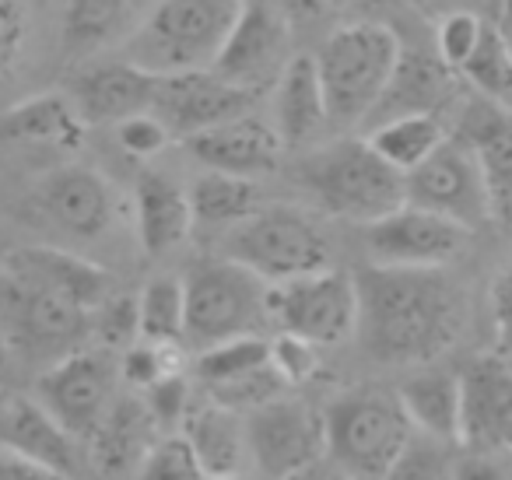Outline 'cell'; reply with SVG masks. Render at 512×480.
Masks as SVG:
<instances>
[{
    "instance_id": "obj_1",
    "label": "cell",
    "mask_w": 512,
    "mask_h": 480,
    "mask_svg": "<svg viewBox=\"0 0 512 480\" xmlns=\"http://www.w3.org/2000/svg\"><path fill=\"white\" fill-rule=\"evenodd\" d=\"M113 291L109 270L67 249H11L0 256V344L53 365L85 347L95 309Z\"/></svg>"
},
{
    "instance_id": "obj_2",
    "label": "cell",
    "mask_w": 512,
    "mask_h": 480,
    "mask_svg": "<svg viewBox=\"0 0 512 480\" xmlns=\"http://www.w3.org/2000/svg\"><path fill=\"white\" fill-rule=\"evenodd\" d=\"M358 284V340L379 365H432L467 326V295L446 267L372 263Z\"/></svg>"
},
{
    "instance_id": "obj_3",
    "label": "cell",
    "mask_w": 512,
    "mask_h": 480,
    "mask_svg": "<svg viewBox=\"0 0 512 480\" xmlns=\"http://www.w3.org/2000/svg\"><path fill=\"white\" fill-rule=\"evenodd\" d=\"M239 11L242 0H158L123 39V60L155 78L211 67Z\"/></svg>"
},
{
    "instance_id": "obj_4",
    "label": "cell",
    "mask_w": 512,
    "mask_h": 480,
    "mask_svg": "<svg viewBox=\"0 0 512 480\" xmlns=\"http://www.w3.org/2000/svg\"><path fill=\"white\" fill-rule=\"evenodd\" d=\"M411 435L414 424L400 396L383 386L348 389L323 410V456L344 477L383 480Z\"/></svg>"
},
{
    "instance_id": "obj_5",
    "label": "cell",
    "mask_w": 512,
    "mask_h": 480,
    "mask_svg": "<svg viewBox=\"0 0 512 480\" xmlns=\"http://www.w3.org/2000/svg\"><path fill=\"white\" fill-rule=\"evenodd\" d=\"M400 39L390 25L351 22L341 25L316 53L323 99H327L330 127H358L369 120L379 95L393 78L400 60Z\"/></svg>"
},
{
    "instance_id": "obj_6",
    "label": "cell",
    "mask_w": 512,
    "mask_h": 480,
    "mask_svg": "<svg viewBox=\"0 0 512 480\" xmlns=\"http://www.w3.org/2000/svg\"><path fill=\"white\" fill-rule=\"evenodd\" d=\"M302 186L313 193L320 211L351 225H372L404 204V172L372 151L365 141H334L316 148L302 162Z\"/></svg>"
},
{
    "instance_id": "obj_7",
    "label": "cell",
    "mask_w": 512,
    "mask_h": 480,
    "mask_svg": "<svg viewBox=\"0 0 512 480\" xmlns=\"http://www.w3.org/2000/svg\"><path fill=\"white\" fill-rule=\"evenodd\" d=\"M183 291V340L197 351L221 344V340L260 333L271 323V284L228 256L193 263L183 277Z\"/></svg>"
},
{
    "instance_id": "obj_8",
    "label": "cell",
    "mask_w": 512,
    "mask_h": 480,
    "mask_svg": "<svg viewBox=\"0 0 512 480\" xmlns=\"http://www.w3.org/2000/svg\"><path fill=\"white\" fill-rule=\"evenodd\" d=\"M221 256L242 263L267 284H281L330 267V242L299 207L260 204L249 218L228 228Z\"/></svg>"
},
{
    "instance_id": "obj_9",
    "label": "cell",
    "mask_w": 512,
    "mask_h": 480,
    "mask_svg": "<svg viewBox=\"0 0 512 480\" xmlns=\"http://www.w3.org/2000/svg\"><path fill=\"white\" fill-rule=\"evenodd\" d=\"M271 323L316 347L344 344L358 330V284L344 270H313L271 284Z\"/></svg>"
},
{
    "instance_id": "obj_10",
    "label": "cell",
    "mask_w": 512,
    "mask_h": 480,
    "mask_svg": "<svg viewBox=\"0 0 512 480\" xmlns=\"http://www.w3.org/2000/svg\"><path fill=\"white\" fill-rule=\"evenodd\" d=\"M292 39L295 22L274 0H242L239 18L211 71L246 92L264 95L267 88L278 85L285 67L292 64Z\"/></svg>"
},
{
    "instance_id": "obj_11",
    "label": "cell",
    "mask_w": 512,
    "mask_h": 480,
    "mask_svg": "<svg viewBox=\"0 0 512 480\" xmlns=\"http://www.w3.org/2000/svg\"><path fill=\"white\" fill-rule=\"evenodd\" d=\"M116 375L120 368H116L109 347H78L46 368L36 400L74 438L88 442L116 400Z\"/></svg>"
},
{
    "instance_id": "obj_12",
    "label": "cell",
    "mask_w": 512,
    "mask_h": 480,
    "mask_svg": "<svg viewBox=\"0 0 512 480\" xmlns=\"http://www.w3.org/2000/svg\"><path fill=\"white\" fill-rule=\"evenodd\" d=\"M404 197V204L442 214V218L463 225L467 232H477L495 218L474 151L456 137H446L418 169L407 172Z\"/></svg>"
},
{
    "instance_id": "obj_13",
    "label": "cell",
    "mask_w": 512,
    "mask_h": 480,
    "mask_svg": "<svg viewBox=\"0 0 512 480\" xmlns=\"http://www.w3.org/2000/svg\"><path fill=\"white\" fill-rule=\"evenodd\" d=\"M29 207L53 232L71 239H99L116 225L120 197L92 165H60L36 179Z\"/></svg>"
},
{
    "instance_id": "obj_14",
    "label": "cell",
    "mask_w": 512,
    "mask_h": 480,
    "mask_svg": "<svg viewBox=\"0 0 512 480\" xmlns=\"http://www.w3.org/2000/svg\"><path fill=\"white\" fill-rule=\"evenodd\" d=\"M256 92L232 85L211 67L200 71H179L155 78V95H151V113L169 127L172 141H190L211 127L235 120V116L253 113Z\"/></svg>"
},
{
    "instance_id": "obj_15",
    "label": "cell",
    "mask_w": 512,
    "mask_h": 480,
    "mask_svg": "<svg viewBox=\"0 0 512 480\" xmlns=\"http://www.w3.org/2000/svg\"><path fill=\"white\" fill-rule=\"evenodd\" d=\"M246 442L249 463L260 466L264 477L281 480L285 473L323 459V414H316L306 400L274 396L246 414Z\"/></svg>"
},
{
    "instance_id": "obj_16",
    "label": "cell",
    "mask_w": 512,
    "mask_h": 480,
    "mask_svg": "<svg viewBox=\"0 0 512 480\" xmlns=\"http://www.w3.org/2000/svg\"><path fill=\"white\" fill-rule=\"evenodd\" d=\"M470 232L425 207L400 204L386 218L365 225V249L383 267H449L463 256Z\"/></svg>"
},
{
    "instance_id": "obj_17",
    "label": "cell",
    "mask_w": 512,
    "mask_h": 480,
    "mask_svg": "<svg viewBox=\"0 0 512 480\" xmlns=\"http://www.w3.org/2000/svg\"><path fill=\"white\" fill-rule=\"evenodd\" d=\"M463 421L460 442L477 452H512V365L481 358L460 372Z\"/></svg>"
},
{
    "instance_id": "obj_18",
    "label": "cell",
    "mask_w": 512,
    "mask_h": 480,
    "mask_svg": "<svg viewBox=\"0 0 512 480\" xmlns=\"http://www.w3.org/2000/svg\"><path fill=\"white\" fill-rule=\"evenodd\" d=\"M183 144L204 169L242 179H260L274 172L281 165V151H285L278 127L253 113L235 116V120L204 130V134L190 137Z\"/></svg>"
},
{
    "instance_id": "obj_19",
    "label": "cell",
    "mask_w": 512,
    "mask_h": 480,
    "mask_svg": "<svg viewBox=\"0 0 512 480\" xmlns=\"http://www.w3.org/2000/svg\"><path fill=\"white\" fill-rule=\"evenodd\" d=\"M453 137L474 151L491 200V214L512 218V109L474 95L463 102Z\"/></svg>"
},
{
    "instance_id": "obj_20",
    "label": "cell",
    "mask_w": 512,
    "mask_h": 480,
    "mask_svg": "<svg viewBox=\"0 0 512 480\" xmlns=\"http://www.w3.org/2000/svg\"><path fill=\"white\" fill-rule=\"evenodd\" d=\"M71 102L78 106L81 120L88 127L99 123H120L134 113H148L151 95H155V74L141 71L130 60H106V64H92L88 71L78 74L71 85Z\"/></svg>"
},
{
    "instance_id": "obj_21",
    "label": "cell",
    "mask_w": 512,
    "mask_h": 480,
    "mask_svg": "<svg viewBox=\"0 0 512 480\" xmlns=\"http://www.w3.org/2000/svg\"><path fill=\"white\" fill-rule=\"evenodd\" d=\"M456 81H460V74L449 71L439 60V53L400 50L390 85L379 95L365 127H376V123L393 120V116H414V113L439 116L442 106H449L456 99Z\"/></svg>"
},
{
    "instance_id": "obj_22",
    "label": "cell",
    "mask_w": 512,
    "mask_h": 480,
    "mask_svg": "<svg viewBox=\"0 0 512 480\" xmlns=\"http://www.w3.org/2000/svg\"><path fill=\"white\" fill-rule=\"evenodd\" d=\"M0 445L22 452L64 477L81 463V438H74L39 400H22V396L0 407Z\"/></svg>"
},
{
    "instance_id": "obj_23",
    "label": "cell",
    "mask_w": 512,
    "mask_h": 480,
    "mask_svg": "<svg viewBox=\"0 0 512 480\" xmlns=\"http://www.w3.org/2000/svg\"><path fill=\"white\" fill-rule=\"evenodd\" d=\"M137 239L148 256H165L193 232L190 193L179 190L162 172H141L134 190Z\"/></svg>"
},
{
    "instance_id": "obj_24",
    "label": "cell",
    "mask_w": 512,
    "mask_h": 480,
    "mask_svg": "<svg viewBox=\"0 0 512 480\" xmlns=\"http://www.w3.org/2000/svg\"><path fill=\"white\" fill-rule=\"evenodd\" d=\"M179 435L190 442L197 463L211 480L242 473L249 463V442H246V417L239 410H228L221 403L207 400L204 407H193L186 414Z\"/></svg>"
},
{
    "instance_id": "obj_25",
    "label": "cell",
    "mask_w": 512,
    "mask_h": 480,
    "mask_svg": "<svg viewBox=\"0 0 512 480\" xmlns=\"http://www.w3.org/2000/svg\"><path fill=\"white\" fill-rule=\"evenodd\" d=\"M274 88H278V123L274 127H278L285 148H309L330 127L316 57L295 53Z\"/></svg>"
},
{
    "instance_id": "obj_26",
    "label": "cell",
    "mask_w": 512,
    "mask_h": 480,
    "mask_svg": "<svg viewBox=\"0 0 512 480\" xmlns=\"http://www.w3.org/2000/svg\"><path fill=\"white\" fill-rule=\"evenodd\" d=\"M88 123L81 120L71 95L43 92L22 99L0 113V141L4 144H46V148H78Z\"/></svg>"
},
{
    "instance_id": "obj_27",
    "label": "cell",
    "mask_w": 512,
    "mask_h": 480,
    "mask_svg": "<svg viewBox=\"0 0 512 480\" xmlns=\"http://www.w3.org/2000/svg\"><path fill=\"white\" fill-rule=\"evenodd\" d=\"M137 22V0H60V43L71 60L123 46Z\"/></svg>"
},
{
    "instance_id": "obj_28",
    "label": "cell",
    "mask_w": 512,
    "mask_h": 480,
    "mask_svg": "<svg viewBox=\"0 0 512 480\" xmlns=\"http://www.w3.org/2000/svg\"><path fill=\"white\" fill-rule=\"evenodd\" d=\"M414 431L439 442H460V421H463V382L460 375L428 368L418 372L397 389Z\"/></svg>"
},
{
    "instance_id": "obj_29",
    "label": "cell",
    "mask_w": 512,
    "mask_h": 480,
    "mask_svg": "<svg viewBox=\"0 0 512 480\" xmlns=\"http://www.w3.org/2000/svg\"><path fill=\"white\" fill-rule=\"evenodd\" d=\"M151 431H155V421H151L144 400H113V407L106 410L99 428L88 438L92 459L106 473L137 470L144 452L151 449Z\"/></svg>"
},
{
    "instance_id": "obj_30",
    "label": "cell",
    "mask_w": 512,
    "mask_h": 480,
    "mask_svg": "<svg viewBox=\"0 0 512 480\" xmlns=\"http://www.w3.org/2000/svg\"><path fill=\"white\" fill-rule=\"evenodd\" d=\"M186 193H190L193 225L225 228V232L260 207V186H256V179L228 176V172H214V169H207L204 176L193 179V186Z\"/></svg>"
},
{
    "instance_id": "obj_31",
    "label": "cell",
    "mask_w": 512,
    "mask_h": 480,
    "mask_svg": "<svg viewBox=\"0 0 512 480\" xmlns=\"http://www.w3.org/2000/svg\"><path fill=\"white\" fill-rule=\"evenodd\" d=\"M365 141L372 144L383 162H390L397 172H411L446 141V127H442L439 116L428 113H414V116H393V120H383L376 127H369V137Z\"/></svg>"
},
{
    "instance_id": "obj_32",
    "label": "cell",
    "mask_w": 512,
    "mask_h": 480,
    "mask_svg": "<svg viewBox=\"0 0 512 480\" xmlns=\"http://www.w3.org/2000/svg\"><path fill=\"white\" fill-rule=\"evenodd\" d=\"M137 316H141V340L158 344H183L186 330V291L183 277H155L137 295Z\"/></svg>"
},
{
    "instance_id": "obj_33",
    "label": "cell",
    "mask_w": 512,
    "mask_h": 480,
    "mask_svg": "<svg viewBox=\"0 0 512 480\" xmlns=\"http://www.w3.org/2000/svg\"><path fill=\"white\" fill-rule=\"evenodd\" d=\"M460 81L481 99L512 109V53L491 25H484V36L470 60L460 67Z\"/></svg>"
},
{
    "instance_id": "obj_34",
    "label": "cell",
    "mask_w": 512,
    "mask_h": 480,
    "mask_svg": "<svg viewBox=\"0 0 512 480\" xmlns=\"http://www.w3.org/2000/svg\"><path fill=\"white\" fill-rule=\"evenodd\" d=\"M264 365H271V340H264V333H249V337H232L214 347H204L197 372L204 386H221V382L239 379V375L256 372Z\"/></svg>"
},
{
    "instance_id": "obj_35",
    "label": "cell",
    "mask_w": 512,
    "mask_h": 480,
    "mask_svg": "<svg viewBox=\"0 0 512 480\" xmlns=\"http://www.w3.org/2000/svg\"><path fill=\"white\" fill-rule=\"evenodd\" d=\"M449 470H453L449 442L414 431L390 463V470L383 473V480H449Z\"/></svg>"
},
{
    "instance_id": "obj_36",
    "label": "cell",
    "mask_w": 512,
    "mask_h": 480,
    "mask_svg": "<svg viewBox=\"0 0 512 480\" xmlns=\"http://www.w3.org/2000/svg\"><path fill=\"white\" fill-rule=\"evenodd\" d=\"M134 480H211L204 473V466L197 463L190 442L183 435H162L151 442V449L144 452V459L137 463Z\"/></svg>"
},
{
    "instance_id": "obj_37",
    "label": "cell",
    "mask_w": 512,
    "mask_h": 480,
    "mask_svg": "<svg viewBox=\"0 0 512 480\" xmlns=\"http://www.w3.org/2000/svg\"><path fill=\"white\" fill-rule=\"evenodd\" d=\"M179 372V344H158V340H134L120 358V379L130 386L148 389L165 375Z\"/></svg>"
},
{
    "instance_id": "obj_38",
    "label": "cell",
    "mask_w": 512,
    "mask_h": 480,
    "mask_svg": "<svg viewBox=\"0 0 512 480\" xmlns=\"http://www.w3.org/2000/svg\"><path fill=\"white\" fill-rule=\"evenodd\" d=\"M92 333L99 337L102 347L109 351H127L134 340H141V316H137V298L134 295H109L106 302L95 309Z\"/></svg>"
},
{
    "instance_id": "obj_39",
    "label": "cell",
    "mask_w": 512,
    "mask_h": 480,
    "mask_svg": "<svg viewBox=\"0 0 512 480\" xmlns=\"http://www.w3.org/2000/svg\"><path fill=\"white\" fill-rule=\"evenodd\" d=\"M484 25L488 22H481L470 11H449V15L439 18V25H435V53H439V60L449 71L460 74V67L467 64L470 53L481 43Z\"/></svg>"
},
{
    "instance_id": "obj_40",
    "label": "cell",
    "mask_w": 512,
    "mask_h": 480,
    "mask_svg": "<svg viewBox=\"0 0 512 480\" xmlns=\"http://www.w3.org/2000/svg\"><path fill=\"white\" fill-rule=\"evenodd\" d=\"M141 400H144V407H148L155 428H165V431H172V428L179 431V428H183V421H186V414L193 410L190 386H186V379L179 372L165 375L162 382L141 389Z\"/></svg>"
},
{
    "instance_id": "obj_41",
    "label": "cell",
    "mask_w": 512,
    "mask_h": 480,
    "mask_svg": "<svg viewBox=\"0 0 512 480\" xmlns=\"http://www.w3.org/2000/svg\"><path fill=\"white\" fill-rule=\"evenodd\" d=\"M116 141H120V148L127 151V155L148 162V158L162 155V151L169 148L172 134H169V127L148 109V113H134V116H127V120L116 123Z\"/></svg>"
},
{
    "instance_id": "obj_42",
    "label": "cell",
    "mask_w": 512,
    "mask_h": 480,
    "mask_svg": "<svg viewBox=\"0 0 512 480\" xmlns=\"http://www.w3.org/2000/svg\"><path fill=\"white\" fill-rule=\"evenodd\" d=\"M271 358L278 365V372L285 375L288 386H295V382H306L316 375V368H320V347L302 337H292V333H281L271 344Z\"/></svg>"
},
{
    "instance_id": "obj_43",
    "label": "cell",
    "mask_w": 512,
    "mask_h": 480,
    "mask_svg": "<svg viewBox=\"0 0 512 480\" xmlns=\"http://www.w3.org/2000/svg\"><path fill=\"white\" fill-rule=\"evenodd\" d=\"M25 36H29V25H25L22 4L0 0V78L15 71V64L22 60Z\"/></svg>"
},
{
    "instance_id": "obj_44",
    "label": "cell",
    "mask_w": 512,
    "mask_h": 480,
    "mask_svg": "<svg viewBox=\"0 0 512 480\" xmlns=\"http://www.w3.org/2000/svg\"><path fill=\"white\" fill-rule=\"evenodd\" d=\"M491 323H495L498 354L512 358V263H505L491 284Z\"/></svg>"
},
{
    "instance_id": "obj_45",
    "label": "cell",
    "mask_w": 512,
    "mask_h": 480,
    "mask_svg": "<svg viewBox=\"0 0 512 480\" xmlns=\"http://www.w3.org/2000/svg\"><path fill=\"white\" fill-rule=\"evenodd\" d=\"M449 480H512V470L498 459V452L470 449V456H463L453 463Z\"/></svg>"
},
{
    "instance_id": "obj_46",
    "label": "cell",
    "mask_w": 512,
    "mask_h": 480,
    "mask_svg": "<svg viewBox=\"0 0 512 480\" xmlns=\"http://www.w3.org/2000/svg\"><path fill=\"white\" fill-rule=\"evenodd\" d=\"M0 480H67L64 473L22 456V452L0 445Z\"/></svg>"
},
{
    "instance_id": "obj_47",
    "label": "cell",
    "mask_w": 512,
    "mask_h": 480,
    "mask_svg": "<svg viewBox=\"0 0 512 480\" xmlns=\"http://www.w3.org/2000/svg\"><path fill=\"white\" fill-rule=\"evenodd\" d=\"M274 4H278L295 25L306 22V18H316L323 8H327V0H274Z\"/></svg>"
},
{
    "instance_id": "obj_48",
    "label": "cell",
    "mask_w": 512,
    "mask_h": 480,
    "mask_svg": "<svg viewBox=\"0 0 512 480\" xmlns=\"http://www.w3.org/2000/svg\"><path fill=\"white\" fill-rule=\"evenodd\" d=\"M491 29L502 36V43L509 46V53H512V0H498L495 4V22H491Z\"/></svg>"
},
{
    "instance_id": "obj_49",
    "label": "cell",
    "mask_w": 512,
    "mask_h": 480,
    "mask_svg": "<svg viewBox=\"0 0 512 480\" xmlns=\"http://www.w3.org/2000/svg\"><path fill=\"white\" fill-rule=\"evenodd\" d=\"M281 480H330V473L323 470L320 463H313V466H302V470H292V473H285Z\"/></svg>"
},
{
    "instance_id": "obj_50",
    "label": "cell",
    "mask_w": 512,
    "mask_h": 480,
    "mask_svg": "<svg viewBox=\"0 0 512 480\" xmlns=\"http://www.w3.org/2000/svg\"><path fill=\"white\" fill-rule=\"evenodd\" d=\"M218 480H256V477H246V473H232V477H218Z\"/></svg>"
},
{
    "instance_id": "obj_51",
    "label": "cell",
    "mask_w": 512,
    "mask_h": 480,
    "mask_svg": "<svg viewBox=\"0 0 512 480\" xmlns=\"http://www.w3.org/2000/svg\"><path fill=\"white\" fill-rule=\"evenodd\" d=\"M330 480H355V477H344V473H334V477H330Z\"/></svg>"
},
{
    "instance_id": "obj_52",
    "label": "cell",
    "mask_w": 512,
    "mask_h": 480,
    "mask_svg": "<svg viewBox=\"0 0 512 480\" xmlns=\"http://www.w3.org/2000/svg\"><path fill=\"white\" fill-rule=\"evenodd\" d=\"M376 4H404V0H376Z\"/></svg>"
},
{
    "instance_id": "obj_53",
    "label": "cell",
    "mask_w": 512,
    "mask_h": 480,
    "mask_svg": "<svg viewBox=\"0 0 512 480\" xmlns=\"http://www.w3.org/2000/svg\"><path fill=\"white\" fill-rule=\"evenodd\" d=\"M4 403H8V396H4V389H0V407H4Z\"/></svg>"
},
{
    "instance_id": "obj_54",
    "label": "cell",
    "mask_w": 512,
    "mask_h": 480,
    "mask_svg": "<svg viewBox=\"0 0 512 480\" xmlns=\"http://www.w3.org/2000/svg\"><path fill=\"white\" fill-rule=\"evenodd\" d=\"M505 361H509V365H512V358H505Z\"/></svg>"
},
{
    "instance_id": "obj_55",
    "label": "cell",
    "mask_w": 512,
    "mask_h": 480,
    "mask_svg": "<svg viewBox=\"0 0 512 480\" xmlns=\"http://www.w3.org/2000/svg\"><path fill=\"white\" fill-rule=\"evenodd\" d=\"M327 4H334V0H327Z\"/></svg>"
}]
</instances>
